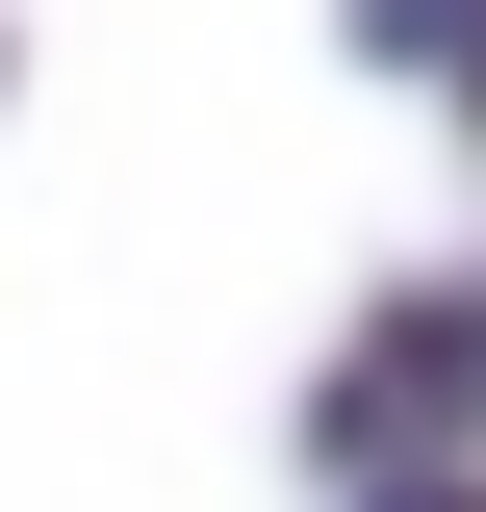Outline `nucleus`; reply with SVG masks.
I'll list each match as a JSON object with an SVG mask.
<instances>
[{
  "label": "nucleus",
  "mask_w": 486,
  "mask_h": 512,
  "mask_svg": "<svg viewBox=\"0 0 486 512\" xmlns=\"http://www.w3.org/2000/svg\"><path fill=\"white\" fill-rule=\"evenodd\" d=\"M359 26H384V52H461V77H486V0H359Z\"/></svg>",
  "instance_id": "nucleus-2"
},
{
  "label": "nucleus",
  "mask_w": 486,
  "mask_h": 512,
  "mask_svg": "<svg viewBox=\"0 0 486 512\" xmlns=\"http://www.w3.org/2000/svg\"><path fill=\"white\" fill-rule=\"evenodd\" d=\"M461 410H486V308H410L359 384H333V461H359V487H410V461L461 436Z\"/></svg>",
  "instance_id": "nucleus-1"
},
{
  "label": "nucleus",
  "mask_w": 486,
  "mask_h": 512,
  "mask_svg": "<svg viewBox=\"0 0 486 512\" xmlns=\"http://www.w3.org/2000/svg\"><path fill=\"white\" fill-rule=\"evenodd\" d=\"M359 512H486V487H359Z\"/></svg>",
  "instance_id": "nucleus-3"
}]
</instances>
